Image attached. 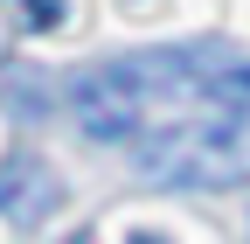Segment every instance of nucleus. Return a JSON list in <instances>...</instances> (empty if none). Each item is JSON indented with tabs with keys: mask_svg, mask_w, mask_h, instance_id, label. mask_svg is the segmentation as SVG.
<instances>
[{
	"mask_svg": "<svg viewBox=\"0 0 250 244\" xmlns=\"http://www.w3.org/2000/svg\"><path fill=\"white\" fill-rule=\"evenodd\" d=\"M132 161L153 189H243L250 181V112H236L229 98H208L167 126H153L132 146Z\"/></svg>",
	"mask_w": 250,
	"mask_h": 244,
	"instance_id": "obj_1",
	"label": "nucleus"
},
{
	"mask_svg": "<svg viewBox=\"0 0 250 244\" xmlns=\"http://www.w3.org/2000/svg\"><path fill=\"white\" fill-rule=\"evenodd\" d=\"M56 195H62V181H56V168L42 154H7V161H0V217H7V223L35 230L56 209Z\"/></svg>",
	"mask_w": 250,
	"mask_h": 244,
	"instance_id": "obj_2",
	"label": "nucleus"
},
{
	"mask_svg": "<svg viewBox=\"0 0 250 244\" xmlns=\"http://www.w3.org/2000/svg\"><path fill=\"white\" fill-rule=\"evenodd\" d=\"M223 98H229L236 112H250V63H229V70H223Z\"/></svg>",
	"mask_w": 250,
	"mask_h": 244,
	"instance_id": "obj_3",
	"label": "nucleus"
},
{
	"mask_svg": "<svg viewBox=\"0 0 250 244\" xmlns=\"http://www.w3.org/2000/svg\"><path fill=\"white\" fill-rule=\"evenodd\" d=\"M132 244H174V237H153V230H139V237H132Z\"/></svg>",
	"mask_w": 250,
	"mask_h": 244,
	"instance_id": "obj_4",
	"label": "nucleus"
},
{
	"mask_svg": "<svg viewBox=\"0 0 250 244\" xmlns=\"http://www.w3.org/2000/svg\"><path fill=\"white\" fill-rule=\"evenodd\" d=\"M70 244H90V230H77V237H70Z\"/></svg>",
	"mask_w": 250,
	"mask_h": 244,
	"instance_id": "obj_5",
	"label": "nucleus"
}]
</instances>
